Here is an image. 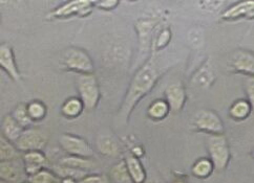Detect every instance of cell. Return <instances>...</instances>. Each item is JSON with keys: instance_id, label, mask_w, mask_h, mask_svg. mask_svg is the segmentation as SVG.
Instances as JSON below:
<instances>
[{"instance_id": "37", "label": "cell", "mask_w": 254, "mask_h": 183, "mask_svg": "<svg viewBox=\"0 0 254 183\" xmlns=\"http://www.w3.org/2000/svg\"><path fill=\"white\" fill-rule=\"evenodd\" d=\"M61 183H79V181L74 178H61Z\"/></svg>"}, {"instance_id": "33", "label": "cell", "mask_w": 254, "mask_h": 183, "mask_svg": "<svg viewBox=\"0 0 254 183\" xmlns=\"http://www.w3.org/2000/svg\"><path fill=\"white\" fill-rule=\"evenodd\" d=\"M170 38H171V33H170V30L169 29H164L162 30L158 37L156 39V42H155V48L157 50H161L162 48H164L166 45L169 43L170 41Z\"/></svg>"}, {"instance_id": "14", "label": "cell", "mask_w": 254, "mask_h": 183, "mask_svg": "<svg viewBox=\"0 0 254 183\" xmlns=\"http://www.w3.org/2000/svg\"><path fill=\"white\" fill-rule=\"evenodd\" d=\"M97 150L103 156L117 157L120 154V144L111 134H100L97 137Z\"/></svg>"}, {"instance_id": "32", "label": "cell", "mask_w": 254, "mask_h": 183, "mask_svg": "<svg viewBox=\"0 0 254 183\" xmlns=\"http://www.w3.org/2000/svg\"><path fill=\"white\" fill-rule=\"evenodd\" d=\"M226 0H198L199 10L205 13H215L224 5Z\"/></svg>"}, {"instance_id": "40", "label": "cell", "mask_w": 254, "mask_h": 183, "mask_svg": "<svg viewBox=\"0 0 254 183\" xmlns=\"http://www.w3.org/2000/svg\"><path fill=\"white\" fill-rule=\"evenodd\" d=\"M132 1H134V0H132Z\"/></svg>"}, {"instance_id": "12", "label": "cell", "mask_w": 254, "mask_h": 183, "mask_svg": "<svg viewBox=\"0 0 254 183\" xmlns=\"http://www.w3.org/2000/svg\"><path fill=\"white\" fill-rule=\"evenodd\" d=\"M164 94L172 112L177 113L183 109L186 100V92L182 84L174 83L168 85Z\"/></svg>"}, {"instance_id": "15", "label": "cell", "mask_w": 254, "mask_h": 183, "mask_svg": "<svg viewBox=\"0 0 254 183\" xmlns=\"http://www.w3.org/2000/svg\"><path fill=\"white\" fill-rule=\"evenodd\" d=\"M85 110L84 104L79 96H71L64 100L61 106V114L66 120H76Z\"/></svg>"}, {"instance_id": "23", "label": "cell", "mask_w": 254, "mask_h": 183, "mask_svg": "<svg viewBox=\"0 0 254 183\" xmlns=\"http://www.w3.org/2000/svg\"><path fill=\"white\" fill-rule=\"evenodd\" d=\"M108 176H110L111 181L115 183H132L125 159L120 160L119 162H117L115 166H113Z\"/></svg>"}, {"instance_id": "1", "label": "cell", "mask_w": 254, "mask_h": 183, "mask_svg": "<svg viewBox=\"0 0 254 183\" xmlns=\"http://www.w3.org/2000/svg\"><path fill=\"white\" fill-rule=\"evenodd\" d=\"M158 71L155 63L150 58L145 62L133 76L120 109V117L125 122L128 118L141 100L146 96L156 86L158 81Z\"/></svg>"}, {"instance_id": "27", "label": "cell", "mask_w": 254, "mask_h": 183, "mask_svg": "<svg viewBox=\"0 0 254 183\" xmlns=\"http://www.w3.org/2000/svg\"><path fill=\"white\" fill-rule=\"evenodd\" d=\"M53 171L55 172V174L59 178H74L78 181H80L81 179L84 178L89 174V172L69 168V167H64V166H61L59 163L54 167Z\"/></svg>"}, {"instance_id": "24", "label": "cell", "mask_w": 254, "mask_h": 183, "mask_svg": "<svg viewBox=\"0 0 254 183\" xmlns=\"http://www.w3.org/2000/svg\"><path fill=\"white\" fill-rule=\"evenodd\" d=\"M214 81V73L211 69V67L208 65V64H205L201 68H199L195 75L193 76L192 79V83L201 88H207L209 87Z\"/></svg>"}, {"instance_id": "34", "label": "cell", "mask_w": 254, "mask_h": 183, "mask_svg": "<svg viewBox=\"0 0 254 183\" xmlns=\"http://www.w3.org/2000/svg\"><path fill=\"white\" fill-rule=\"evenodd\" d=\"M110 176L104 174H88L84 178L81 179L79 183H111Z\"/></svg>"}, {"instance_id": "25", "label": "cell", "mask_w": 254, "mask_h": 183, "mask_svg": "<svg viewBox=\"0 0 254 183\" xmlns=\"http://www.w3.org/2000/svg\"><path fill=\"white\" fill-rule=\"evenodd\" d=\"M28 111L33 123H38L45 120V117H47L48 107L42 100L34 99L28 103Z\"/></svg>"}, {"instance_id": "19", "label": "cell", "mask_w": 254, "mask_h": 183, "mask_svg": "<svg viewBox=\"0 0 254 183\" xmlns=\"http://www.w3.org/2000/svg\"><path fill=\"white\" fill-rule=\"evenodd\" d=\"M253 11H254V1L253 0H247V1L240 2L230 7L229 10H227L223 14V18L226 20L238 19V18L250 15Z\"/></svg>"}, {"instance_id": "18", "label": "cell", "mask_w": 254, "mask_h": 183, "mask_svg": "<svg viewBox=\"0 0 254 183\" xmlns=\"http://www.w3.org/2000/svg\"><path fill=\"white\" fill-rule=\"evenodd\" d=\"M170 111L171 110L167 100L165 98H158L153 100V102L148 106L146 114L149 120L153 122H161L163 120H165Z\"/></svg>"}, {"instance_id": "38", "label": "cell", "mask_w": 254, "mask_h": 183, "mask_svg": "<svg viewBox=\"0 0 254 183\" xmlns=\"http://www.w3.org/2000/svg\"><path fill=\"white\" fill-rule=\"evenodd\" d=\"M20 183H31L30 181H25V182H20Z\"/></svg>"}, {"instance_id": "6", "label": "cell", "mask_w": 254, "mask_h": 183, "mask_svg": "<svg viewBox=\"0 0 254 183\" xmlns=\"http://www.w3.org/2000/svg\"><path fill=\"white\" fill-rule=\"evenodd\" d=\"M208 150L214 169L224 171L230 159L229 146L225 137L223 135H212L208 140Z\"/></svg>"}, {"instance_id": "16", "label": "cell", "mask_w": 254, "mask_h": 183, "mask_svg": "<svg viewBox=\"0 0 254 183\" xmlns=\"http://www.w3.org/2000/svg\"><path fill=\"white\" fill-rule=\"evenodd\" d=\"M24 128L16 122L12 114H6L3 116L1 122V135L10 141L15 142L22 134Z\"/></svg>"}, {"instance_id": "13", "label": "cell", "mask_w": 254, "mask_h": 183, "mask_svg": "<svg viewBox=\"0 0 254 183\" xmlns=\"http://www.w3.org/2000/svg\"><path fill=\"white\" fill-rule=\"evenodd\" d=\"M229 66L232 70L254 75V56L246 50H238L230 59Z\"/></svg>"}, {"instance_id": "10", "label": "cell", "mask_w": 254, "mask_h": 183, "mask_svg": "<svg viewBox=\"0 0 254 183\" xmlns=\"http://www.w3.org/2000/svg\"><path fill=\"white\" fill-rule=\"evenodd\" d=\"M19 159L0 161V178L2 181L7 183H18L22 179L24 174L26 175L23 160L20 163Z\"/></svg>"}, {"instance_id": "36", "label": "cell", "mask_w": 254, "mask_h": 183, "mask_svg": "<svg viewBox=\"0 0 254 183\" xmlns=\"http://www.w3.org/2000/svg\"><path fill=\"white\" fill-rule=\"evenodd\" d=\"M246 87H247V93L249 95L250 103H251L252 107L254 108V79H250L247 82Z\"/></svg>"}, {"instance_id": "3", "label": "cell", "mask_w": 254, "mask_h": 183, "mask_svg": "<svg viewBox=\"0 0 254 183\" xmlns=\"http://www.w3.org/2000/svg\"><path fill=\"white\" fill-rule=\"evenodd\" d=\"M77 90L85 110L93 111L98 107L101 92H100L99 82L94 75L79 76L77 79Z\"/></svg>"}, {"instance_id": "2", "label": "cell", "mask_w": 254, "mask_h": 183, "mask_svg": "<svg viewBox=\"0 0 254 183\" xmlns=\"http://www.w3.org/2000/svg\"><path fill=\"white\" fill-rule=\"evenodd\" d=\"M61 67L70 72L78 73L79 76L94 75V63L89 54L79 47H68L62 53Z\"/></svg>"}, {"instance_id": "28", "label": "cell", "mask_w": 254, "mask_h": 183, "mask_svg": "<svg viewBox=\"0 0 254 183\" xmlns=\"http://www.w3.org/2000/svg\"><path fill=\"white\" fill-rule=\"evenodd\" d=\"M214 170V166L211 159H199L192 167V174L197 178H207L211 175Z\"/></svg>"}, {"instance_id": "20", "label": "cell", "mask_w": 254, "mask_h": 183, "mask_svg": "<svg viewBox=\"0 0 254 183\" xmlns=\"http://www.w3.org/2000/svg\"><path fill=\"white\" fill-rule=\"evenodd\" d=\"M58 163L61 164V166L74 168V169L82 170L86 172H89L90 170H93L96 167V163L90 158L71 156V155H67L65 157H62Z\"/></svg>"}, {"instance_id": "9", "label": "cell", "mask_w": 254, "mask_h": 183, "mask_svg": "<svg viewBox=\"0 0 254 183\" xmlns=\"http://www.w3.org/2000/svg\"><path fill=\"white\" fill-rule=\"evenodd\" d=\"M93 5L92 0H70L54 11L52 15L55 18H68L74 15L84 16L92 10Z\"/></svg>"}, {"instance_id": "4", "label": "cell", "mask_w": 254, "mask_h": 183, "mask_svg": "<svg viewBox=\"0 0 254 183\" xmlns=\"http://www.w3.org/2000/svg\"><path fill=\"white\" fill-rule=\"evenodd\" d=\"M49 141V137L44 131L36 128H26L14 143L21 153L30 151H43Z\"/></svg>"}, {"instance_id": "29", "label": "cell", "mask_w": 254, "mask_h": 183, "mask_svg": "<svg viewBox=\"0 0 254 183\" xmlns=\"http://www.w3.org/2000/svg\"><path fill=\"white\" fill-rule=\"evenodd\" d=\"M29 181L31 183H58L59 177L56 175L55 172H52L45 168L36 173L35 175L30 176Z\"/></svg>"}, {"instance_id": "31", "label": "cell", "mask_w": 254, "mask_h": 183, "mask_svg": "<svg viewBox=\"0 0 254 183\" xmlns=\"http://www.w3.org/2000/svg\"><path fill=\"white\" fill-rule=\"evenodd\" d=\"M250 113V106L245 100H239L230 108V115L234 120H244Z\"/></svg>"}, {"instance_id": "5", "label": "cell", "mask_w": 254, "mask_h": 183, "mask_svg": "<svg viewBox=\"0 0 254 183\" xmlns=\"http://www.w3.org/2000/svg\"><path fill=\"white\" fill-rule=\"evenodd\" d=\"M59 144L63 151L71 156L92 158L95 154L92 146L84 138L74 134H62L59 137Z\"/></svg>"}, {"instance_id": "22", "label": "cell", "mask_w": 254, "mask_h": 183, "mask_svg": "<svg viewBox=\"0 0 254 183\" xmlns=\"http://www.w3.org/2000/svg\"><path fill=\"white\" fill-rule=\"evenodd\" d=\"M21 154L14 142L5 138L3 135H0V161L19 159Z\"/></svg>"}, {"instance_id": "30", "label": "cell", "mask_w": 254, "mask_h": 183, "mask_svg": "<svg viewBox=\"0 0 254 183\" xmlns=\"http://www.w3.org/2000/svg\"><path fill=\"white\" fill-rule=\"evenodd\" d=\"M204 41L205 35L203 29H201V27H192V29L188 32V42L192 48H201L204 45Z\"/></svg>"}, {"instance_id": "26", "label": "cell", "mask_w": 254, "mask_h": 183, "mask_svg": "<svg viewBox=\"0 0 254 183\" xmlns=\"http://www.w3.org/2000/svg\"><path fill=\"white\" fill-rule=\"evenodd\" d=\"M13 117L16 120V122L19 124L24 129L26 128H30L33 124L32 118L28 111V103H19L18 104L11 113Z\"/></svg>"}, {"instance_id": "35", "label": "cell", "mask_w": 254, "mask_h": 183, "mask_svg": "<svg viewBox=\"0 0 254 183\" xmlns=\"http://www.w3.org/2000/svg\"><path fill=\"white\" fill-rule=\"evenodd\" d=\"M119 1L120 0H92L94 5L101 8V10H106V11L116 8L117 5L119 4Z\"/></svg>"}, {"instance_id": "17", "label": "cell", "mask_w": 254, "mask_h": 183, "mask_svg": "<svg viewBox=\"0 0 254 183\" xmlns=\"http://www.w3.org/2000/svg\"><path fill=\"white\" fill-rule=\"evenodd\" d=\"M127 169L129 171L132 183H144L146 181V171H145L140 158L135 157L132 154L126 155L124 158Z\"/></svg>"}, {"instance_id": "7", "label": "cell", "mask_w": 254, "mask_h": 183, "mask_svg": "<svg viewBox=\"0 0 254 183\" xmlns=\"http://www.w3.org/2000/svg\"><path fill=\"white\" fill-rule=\"evenodd\" d=\"M193 126L197 130L212 135H221L224 132V125L219 115L207 109L196 112L193 117Z\"/></svg>"}, {"instance_id": "39", "label": "cell", "mask_w": 254, "mask_h": 183, "mask_svg": "<svg viewBox=\"0 0 254 183\" xmlns=\"http://www.w3.org/2000/svg\"><path fill=\"white\" fill-rule=\"evenodd\" d=\"M1 183H7V182H5V181H2V180H1Z\"/></svg>"}, {"instance_id": "21", "label": "cell", "mask_w": 254, "mask_h": 183, "mask_svg": "<svg viewBox=\"0 0 254 183\" xmlns=\"http://www.w3.org/2000/svg\"><path fill=\"white\" fill-rule=\"evenodd\" d=\"M155 26L156 21L152 19H142L137 23V25H135L142 49L146 48L148 43H150L152 31L155 29Z\"/></svg>"}, {"instance_id": "8", "label": "cell", "mask_w": 254, "mask_h": 183, "mask_svg": "<svg viewBox=\"0 0 254 183\" xmlns=\"http://www.w3.org/2000/svg\"><path fill=\"white\" fill-rule=\"evenodd\" d=\"M0 67L10 77L11 80L16 82V83H19L21 80L20 71L17 66L14 51L7 44L0 45Z\"/></svg>"}, {"instance_id": "11", "label": "cell", "mask_w": 254, "mask_h": 183, "mask_svg": "<svg viewBox=\"0 0 254 183\" xmlns=\"http://www.w3.org/2000/svg\"><path fill=\"white\" fill-rule=\"evenodd\" d=\"M22 160L26 175L29 177L35 175L42 169L49 166V160L42 151H30L22 153Z\"/></svg>"}]
</instances>
